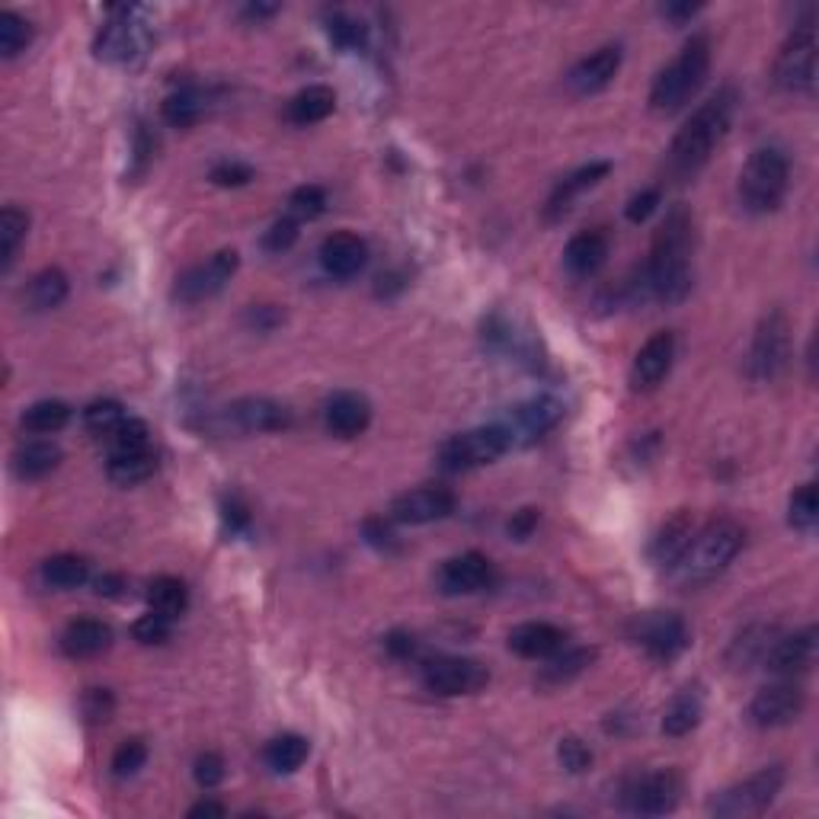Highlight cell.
<instances>
[{"instance_id":"cell-19","label":"cell","mask_w":819,"mask_h":819,"mask_svg":"<svg viewBox=\"0 0 819 819\" xmlns=\"http://www.w3.org/2000/svg\"><path fill=\"white\" fill-rule=\"evenodd\" d=\"M439 583L449 596H470L480 592L493 583V563L490 558H484L480 551H467L461 558L442 563Z\"/></svg>"},{"instance_id":"cell-3","label":"cell","mask_w":819,"mask_h":819,"mask_svg":"<svg viewBox=\"0 0 819 819\" xmlns=\"http://www.w3.org/2000/svg\"><path fill=\"white\" fill-rule=\"evenodd\" d=\"M743 528L733 518H717L705 525L692 541L685 545L682 558L672 563V576L679 586H705L720 576L733 558L743 551Z\"/></svg>"},{"instance_id":"cell-49","label":"cell","mask_w":819,"mask_h":819,"mask_svg":"<svg viewBox=\"0 0 819 819\" xmlns=\"http://www.w3.org/2000/svg\"><path fill=\"white\" fill-rule=\"evenodd\" d=\"M132 634H135V640L145 644V647L163 644V640H170V634H173V618H167V614L160 612L142 614V618L135 621Z\"/></svg>"},{"instance_id":"cell-52","label":"cell","mask_w":819,"mask_h":819,"mask_svg":"<svg viewBox=\"0 0 819 819\" xmlns=\"http://www.w3.org/2000/svg\"><path fill=\"white\" fill-rule=\"evenodd\" d=\"M558 756H561V766L570 771V774H579L586 768L592 766V753L583 739L576 736H563L561 746H558Z\"/></svg>"},{"instance_id":"cell-43","label":"cell","mask_w":819,"mask_h":819,"mask_svg":"<svg viewBox=\"0 0 819 819\" xmlns=\"http://www.w3.org/2000/svg\"><path fill=\"white\" fill-rule=\"evenodd\" d=\"M109 439V455H129V452H145V449H151V429H148V423L145 419H135V416H125L115 429H112V436H106Z\"/></svg>"},{"instance_id":"cell-29","label":"cell","mask_w":819,"mask_h":819,"mask_svg":"<svg viewBox=\"0 0 819 819\" xmlns=\"http://www.w3.org/2000/svg\"><path fill=\"white\" fill-rule=\"evenodd\" d=\"M774 640H778V627H771V624H749V627L730 644L726 660L733 663V669H749V665L766 663L768 650H771Z\"/></svg>"},{"instance_id":"cell-15","label":"cell","mask_w":819,"mask_h":819,"mask_svg":"<svg viewBox=\"0 0 819 819\" xmlns=\"http://www.w3.org/2000/svg\"><path fill=\"white\" fill-rule=\"evenodd\" d=\"M455 493L449 487H416L391 503V518L401 525H429L455 512Z\"/></svg>"},{"instance_id":"cell-40","label":"cell","mask_w":819,"mask_h":819,"mask_svg":"<svg viewBox=\"0 0 819 819\" xmlns=\"http://www.w3.org/2000/svg\"><path fill=\"white\" fill-rule=\"evenodd\" d=\"M205 109H208V100H205L203 90H180V94H173V97H167L163 100V119L170 122V125H176V129H186V125H196L199 119L205 115Z\"/></svg>"},{"instance_id":"cell-4","label":"cell","mask_w":819,"mask_h":819,"mask_svg":"<svg viewBox=\"0 0 819 819\" xmlns=\"http://www.w3.org/2000/svg\"><path fill=\"white\" fill-rule=\"evenodd\" d=\"M708 71H711V39L708 36H692L685 42V49L679 51V58L669 68H663L660 77L653 81L650 109L660 112V115L679 112L705 87Z\"/></svg>"},{"instance_id":"cell-64","label":"cell","mask_w":819,"mask_h":819,"mask_svg":"<svg viewBox=\"0 0 819 819\" xmlns=\"http://www.w3.org/2000/svg\"><path fill=\"white\" fill-rule=\"evenodd\" d=\"M244 13L254 16V20H266V16H272V13H279V7H276V3H250Z\"/></svg>"},{"instance_id":"cell-42","label":"cell","mask_w":819,"mask_h":819,"mask_svg":"<svg viewBox=\"0 0 819 819\" xmlns=\"http://www.w3.org/2000/svg\"><path fill=\"white\" fill-rule=\"evenodd\" d=\"M26 231H29V215L16 205H7L0 215V262H3V269L13 262L20 244L26 241Z\"/></svg>"},{"instance_id":"cell-26","label":"cell","mask_w":819,"mask_h":819,"mask_svg":"<svg viewBox=\"0 0 819 819\" xmlns=\"http://www.w3.org/2000/svg\"><path fill=\"white\" fill-rule=\"evenodd\" d=\"M323 423L333 436L340 439H353V436H362L371 423V404L362 398V394H353V391H340L327 401L323 407Z\"/></svg>"},{"instance_id":"cell-12","label":"cell","mask_w":819,"mask_h":819,"mask_svg":"<svg viewBox=\"0 0 819 819\" xmlns=\"http://www.w3.org/2000/svg\"><path fill=\"white\" fill-rule=\"evenodd\" d=\"M791 358V327L781 310H768L753 337L749 350V378L753 381H774Z\"/></svg>"},{"instance_id":"cell-56","label":"cell","mask_w":819,"mask_h":819,"mask_svg":"<svg viewBox=\"0 0 819 819\" xmlns=\"http://www.w3.org/2000/svg\"><path fill=\"white\" fill-rule=\"evenodd\" d=\"M81 708H84V714H87V720L100 723V720H109V714H112V708H115V701H112V695H109L106 688H90V692L84 695Z\"/></svg>"},{"instance_id":"cell-46","label":"cell","mask_w":819,"mask_h":819,"mask_svg":"<svg viewBox=\"0 0 819 819\" xmlns=\"http://www.w3.org/2000/svg\"><path fill=\"white\" fill-rule=\"evenodd\" d=\"M125 419V407L119 401H94L84 410V426L94 436H112V429Z\"/></svg>"},{"instance_id":"cell-1","label":"cell","mask_w":819,"mask_h":819,"mask_svg":"<svg viewBox=\"0 0 819 819\" xmlns=\"http://www.w3.org/2000/svg\"><path fill=\"white\" fill-rule=\"evenodd\" d=\"M692 247H695V221L688 205H672L665 211L663 224L657 228L653 250L640 272V279L631 285V295L637 302H660V305H679L692 292Z\"/></svg>"},{"instance_id":"cell-20","label":"cell","mask_w":819,"mask_h":819,"mask_svg":"<svg viewBox=\"0 0 819 819\" xmlns=\"http://www.w3.org/2000/svg\"><path fill=\"white\" fill-rule=\"evenodd\" d=\"M814 660H817V627H804L787 637H778L768 650L766 665L778 675H797L810 669Z\"/></svg>"},{"instance_id":"cell-8","label":"cell","mask_w":819,"mask_h":819,"mask_svg":"<svg viewBox=\"0 0 819 819\" xmlns=\"http://www.w3.org/2000/svg\"><path fill=\"white\" fill-rule=\"evenodd\" d=\"M774 84L784 94H810L817 84V29L814 13L794 26L774 61Z\"/></svg>"},{"instance_id":"cell-6","label":"cell","mask_w":819,"mask_h":819,"mask_svg":"<svg viewBox=\"0 0 819 819\" xmlns=\"http://www.w3.org/2000/svg\"><path fill=\"white\" fill-rule=\"evenodd\" d=\"M151 42V26H148V13L142 7H112L109 20L102 23L97 33L94 51L100 61L109 64H129L138 54H145Z\"/></svg>"},{"instance_id":"cell-59","label":"cell","mask_w":819,"mask_h":819,"mask_svg":"<svg viewBox=\"0 0 819 819\" xmlns=\"http://www.w3.org/2000/svg\"><path fill=\"white\" fill-rule=\"evenodd\" d=\"M384 647H388V653H391V657H398V660H407V657L416 653V640H413V634H407V631H394V634H388Z\"/></svg>"},{"instance_id":"cell-32","label":"cell","mask_w":819,"mask_h":819,"mask_svg":"<svg viewBox=\"0 0 819 819\" xmlns=\"http://www.w3.org/2000/svg\"><path fill=\"white\" fill-rule=\"evenodd\" d=\"M701 711H705L701 692H698V688H682V692L669 701V708H665L663 733L665 736H688V733L698 726Z\"/></svg>"},{"instance_id":"cell-50","label":"cell","mask_w":819,"mask_h":819,"mask_svg":"<svg viewBox=\"0 0 819 819\" xmlns=\"http://www.w3.org/2000/svg\"><path fill=\"white\" fill-rule=\"evenodd\" d=\"M145 762H148V746L142 739H125L112 756V774L115 778H132Z\"/></svg>"},{"instance_id":"cell-23","label":"cell","mask_w":819,"mask_h":819,"mask_svg":"<svg viewBox=\"0 0 819 819\" xmlns=\"http://www.w3.org/2000/svg\"><path fill=\"white\" fill-rule=\"evenodd\" d=\"M609 173H612V163H609V160H592V163H586V167L573 170L570 176H563L561 183L554 186V193L548 196L545 218H548V221H558V218H563V215L573 208V199H576V196H583L586 190L599 186Z\"/></svg>"},{"instance_id":"cell-34","label":"cell","mask_w":819,"mask_h":819,"mask_svg":"<svg viewBox=\"0 0 819 819\" xmlns=\"http://www.w3.org/2000/svg\"><path fill=\"white\" fill-rule=\"evenodd\" d=\"M23 298H26V305L33 307V310H51V307H58L68 298V276H64L58 266H49V269L36 272V276L29 279Z\"/></svg>"},{"instance_id":"cell-58","label":"cell","mask_w":819,"mask_h":819,"mask_svg":"<svg viewBox=\"0 0 819 819\" xmlns=\"http://www.w3.org/2000/svg\"><path fill=\"white\" fill-rule=\"evenodd\" d=\"M365 535H368V541H371L375 548H394V545H398V535L391 531V525H388L384 518L365 522Z\"/></svg>"},{"instance_id":"cell-38","label":"cell","mask_w":819,"mask_h":819,"mask_svg":"<svg viewBox=\"0 0 819 819\" xmlns=\"http://www.w3.org/2000/svg\"><path fill=\"white\" fill-rule=\"evenodd\" d=\"M71 419V407L64 401H36L33 407L23 410V429L36 436L61 432Z\"/></svg>"},{"instance_id":"cell-7","label":"cell","mask_w":819,"mask_h":819,"mask_svg":"<svg viewBox=\"0 0 819 819\" xmlns=\"http://www.w3.org/2000/svg\"><path fill=\"white\" fill-rule=\"evenodd\" d=\"M784 787V768L771 766L749 774L746 781L720 791L714 800H711V817L717 819H746V817H759L766 814L768 807L774 804V797L781 794Z\"/></svg>"},{"instance_id":"cell-37","label":"cell","mask_w":819,"mask_h":819,"mask_svg":"<svg viewBox=\"0 0 819 819\" xmlns=\"http://www.w3.org/2000/svg\"><path fill=\"white\" fill-rule=\"evenodd\" d=\"M148 606L151 612L167 614V618H180V614L190 609V592L183 586V579L176 576H157L151 586H148Z\"/></svg>"},{"instance_id":"cell-16","label":"cell","mask_w":819,"mask_h":819,"mask_svg":"<svg viewBox=\"0 0 819 819\" xmlns=\"http://www.w3.org/2000/svg\"><path fill=\"white\" fill-rule=\"evenodd\" d=\"M804 711V692L800 685L794 682H774V685H766L753 705H749V720L762 730H774V726H784L791 720H797Z\"/></svg>"},{"instance_id":"cell-53","label":"cell","mask_w":819,"mask_h":819,"mask_svg":"<svg viewBox=\"0 0 819 819\" xmlns=\"http://www.w3.org/2000/svg\"><path fill=\"white\" fill-rule=\"evenodd\" d=\"M295 241H298V221H295V218H282V221H276V224L266 231L262 247L272 250V254H282V250H289Z\"/></svg>"},{"instance_id":"cell-24","label":"cell","mask_w":819,"mask_h":819,"mask_svg":"<svg viewBox=\"0 0 819 819\" xmlns=\"http://www.w3.org/2000/svg\"><path fill=\"white\" fill-rule=\"evenodd\" d=\"M368 262V244L353 231H337L320 244V266L337 279H353Z\"/></svg>"},{"instance_id":"cell-18","label":"cell","mask_w":819,"mask_h":819,"mask_svg":"<svg viewBox=\"0 0 819 819\" xmlns=\"http://www.w3.org/2000/svg\"><path fill=\"white\" fill-rule=\"evenodd\" d=\"M672 358H675V333H672V330L653 333V337L640 346V353H637L634 365H631V388H634V391H650V388H657L665 375H669Z\"/></svg>"},{"instance_id":"cell-35","label":"cell","mask_w":819,"mask_h":819,"mask_svg":"<svg viewBox=\"0 0 819 819\" xmlns=\"http://www.w3.org/2000/svg\"><path fill=\"white\" fill-rule=\"evenodd\" d=\"M307 756H310V743H307L305 736H298V733H282V736H276V739L266 746V753H262L266 766L272 768V771H279V774L298 771V768L307 762Z\"/></svg>"},{"instance_id":"cell-11","label":"cell","mask_w":819,"mask_h":819,"mask_svg":"<svg viewBox=\"0 0 819 819\" xmlns=\"http://www.w3.org/2000/svg\"><path fill=\"white\" fill-rule=\"evenodd\" d=\"M621 800L631 814L637 817H665L679 807L682 800V778L665 768V771H647L634 774L621 787Z\"/></svg>"},{"instance_id":"cell-9","label":"cell","mask_w":819,"mask_h":819,"mask_svg":"<svg viewBox=\"0 0 819 819\" xmlns=\"http://www.w3.org/2000/svg\"><path fill=\"white\" fill-rule=\"evenodd\" d=\"M512 449L510 432L503 426H480V429H467L461 436H452L442 449H439V467L442 470H474L484 464H493L500 455H506Z\"/></svg>"},{"instance_id":"cell-5","label":"cell","mask_w":819,"mask_h":819,"mask_svg":"<svg viewBox=\"0 0 819 819\" xmlns=\"http://www.w3.org/2000/svg\"><path fill=\"white\" fill-rule=\"evenodd\" d=\"M791 183V163L781 148H756L749 154L743 173H739V199L746 211L753 215H768L784 203Z\"/></svg>"},{"instance_id":"cell-25","label":"cell","mask_w":819,"mask_h":819,"mask_svg":"<svg viewBox=\"0 0 819 819\" xmlns=\"http://www.w3.org/2000/svg\"><path fill=\"white\" fill-rule=\"evenodd\" d=\"M112 647V627L100 618H77L61 634V650L71 660H94Z\"/></svg>"},{"instance_id":"cell-31","label":"cell","mask_w":819,"mask_h":819,"mask_svg":"<svg viewBox=\"0 0 819 819\" xmlns=\"http://www.w3.org/2000/svg\"><path fill=\"white\" fill-rule=\"evenodd\" d=\"M692 535H695V528H692V515L679 512L675 518H669V522H665L663 531L653 538V545H650V558L660 563V566H669V570H672V563L682 558V551H685V545L692 541Z\"/></svg>"},{"instance_id":"cell-33","label":"cell","mask_w":819,"mask_h":819,"mask_svg":"<svg viewBox=\"0 0 819 819\" xmlns=\"http://www.w3.org/2000/svg\"><path fill=\"white\" fill-rule=\"evenodd\" d=\"M337 109V94L323 84H314L302 94H295L292 102H289V119L295 125H314V122H323L330 112Z\"/></svg>"},{"instance_id":"cell-27","label":"cell","mask_w":819,"mask_h":819,"mask_svg":"<svg viewBox=\"0 0 819 819\" xmlns=\"http://www.w3.org/2000/svg\"><path fill=\"white\" fill-rule=\"evenodd\" d=\"M231 416L244 432H282L292 426V410L269 398H244L231 407Z\"/></svg>"},{"instance_id":"cell-54","label":"cell","mask_w":819,"mask_h":819,"mask_svg":"<svg viewBox=\"0 0 819 819\" xmlns=\"http://www.w3.org/2000/svg\"><path fill=\"white\" fill-rule=\"evenodd\" d=\"M193 774H196V784L199 787H218L224 781V759L218 753H203L193 766Z\"/></svg>"},{"instance_id":"cell-22","label":"cell","mask_w":819,"mask_h":819,"mask_svg":"<svg viewBox=\"0 0 819 819\" xmlns=\"http://www.w3.org/2000/svg\"><path fill=\"white\" fill-rule=\"evenodd\" d=\"M566 647V634L548 621H525L510 631V650L525 660H551Z\"/></svg>"},{"instance_id":"cell-36","label":"cell","mask_w":819,"mask_h":819,"mask_svg":"<svg viewBox=\"0 0 819 819\" xmlns=\"http://www.w3.org/2000/svg\"><path fill=\"white\" fill-rule=\"evenodd\" d=\"M154 470H157V455L151 449L129 452V455H109V464H106L109 480L119 484V487H135V484L154 477Z\"/></svg>"},{"instance_id":"cell-61","label":"cell","mask_w":819,"mask_h":819,"mask_svg":"<svg viewBox=\"0 0 819 819\" xmlns=\"http://www.w3.org/2000/svg\"><path fill=\"white\" fill-rule=\"evenodd\" d=\"M698 10H701V3H665L663 16L665 20H672V23H685V20H692Z\"/></svg>"},{"instance_id":"cell-57","label":"cell","mask_w":819,"mask_h":819,"mask_svg":"<svg viewBox=\"0 0 819 819\" xmlns=\"http://www.w3.org/2000/svg\"><path fill=\"white\" fill-rule=\"evenodd\" d=\"M538 518H541V512L538 510H518L510 518V535L512 538H518V541H525V538H531V531L538 528Z\"/></svg>"},{"instance_id":"cell-30","label":"cell","mask_w":819,"mask_h":819,"mask_svg":"<svg viewBox=\"0 0 819 819\" xmlns=\"http://www.w3.org/2000/svg\"><path fill=\"white\" fill-rule=\"evenodd\" d=\"M58 464H61V449L46 439H33V442L20 445L13 455V470L20 480H39V477L51 474Z\"/></svg>"},{"instance_id":"cell-2","label":"cell","mask_w":819,"mask_h":819,"mask_svg":"<svg viewBox=\"0 0 819 819\" xmlns=\"http://www.w3.org/2000/svg\"><path fill=\"white\" fill-rule=\"evenodd\" d=\"M733 109H736V90L733 87L717 90L711 100L698 106V112L672 138V148H669V173L672 176L688 180L711 160L714 148L730 132Z\"/></svg>"},{"instance_id":"cell-28","label":"cell","mask_w":819,"mask_h":819,"mask_svg":"<svg viewBox=\"0 0 819 819\" xmlns=\"http://www.w3.org/2000/svg\"><path fill=\"white\" fill-rule=\"evenodd\" d=\"M609 259V237L602 231H583L576 234L566 250H563V262L573 276L586 279V276H596Z\"/></svg>"},{"instance_id":"cell-14","label":"cell","mask_w":819,"mask_h":819,"mask_svg":"<svg viewBox=\"0 0 819 819\" xmlns=\"http://www.w3.org/2000/svg\"><path fill=\"white\" fill-rule=\"evenodd\" d=\"M237 262H241V256L234 254V250H218L215 256H208L205 262L186 269L176 279L173 298L183 302V305H199L205 298L218 295L224 289V282L237 272Z\"/></svg>"},{"instance_id":"cell-62","label":"cell","mask_w":819,"mask_h":819,"mask_svg":"<svg viewBox=\"0 0 819 819\" xmlns=\"http://www.w3.org/2000/svg\"><path fill=\"white\" fill-rule=\"evenodd\" d=\"M122 589H125V579L119 573H106V576L97 579V592L100 596H119Z\"/></svg>"},{"instance_id":"cell-44","label":"cell","mask_w":819,"mask_h":819,"mask_svg":"<svg viewBox=\"0 0 819 819\" xmlns=\"http://www.w3.org/2000/svg\"><path fill=\"white\" fill-rule=\"evenodd\" d=\"M29 42H33V26L10 10L0 13V54L16 58L20 51L29 49Z\"/></svg>"},{"instance_id":"cell-10","label":"cell","mask_w":819,"mask_h":819,"mask_svg":"<svg viewBox=\"0 0 819 819\" xmlns=\"http://www.w3.org/2000/svg\"><path fill=\"white\" fill-rule=\"evenodd\" d=\"M631 640L657 663H672L692 644L688 624L672 612H647L631 621Z\"/></svg>"},{"instance_id":"cell-39","label":"cell","mask_w":819,"mask_h":819,"mask_svg":"<svg viewBox=\"0 0 819 819\" xmlns=\"http://www.w3.org/2000/svg\"><path fill=\"white\" fill-rule=\"evenodd\" d=\"M42 576L49 586H58V589H77L87 583L90 576V563L77 554H54L49 561L42 563Z\"/></svg>"},{"instance_id":"cell-21","label":"cell","mask_w":819,"mask_h":819,"mask_svg":"<svg viewBox=\"0 0 819 819\" xmlns=\"http://www.w3.org/2000/svg\"><path fill=\"white\" fill-rule=\"evenodd\" d=\"M618 68H621V49H618V46H606V49L592 51L589 58H583V61L570 71L566 87H570L576 97L599 94V90H606V87L612 84Z\"/></svg>"},{"instance_id":"cell-13","label":"cell","mask_w":819,"mask_h":819,"mask_svg":"<svg viewBox=\"0 0 819 819\" xmlns=\"http://www.w3.org/2000/svg\"><path fill=\"white\" fill-rule=\"evenodd\" d=\"M490 682V669L467 657H439L423 665V685L436 695H474Z\"/></svg>"},{"instance_id":"cell-48","label":"cell","mask_w":819,"mask_h":819,"mask_svg":"<svg viewBox=\"0 0 819 819\" xmlns=\"http://www.w3.org/2000/svg\"><path fill=\"white\" fill-rule=\"evenodd\" d=\"M327 208V193L320 186H298L289 196V218L295 221H314Z\"/></svg>"},{"instance_id":"cell-41","label":"cell","mask_w":819,"mask_h":819,"mask_svg":"<svg viewBox=\"0 0 819 819\" xmlns=\"http://www.w3.org/2000/svg\"><path fill=\"white\" fill-rule=\"evenodd\" d=\"M596 660V650H589V647H573V650H566L563 647L561 653H554L551 657V663L545 665V682L548 685H563V682H570V679H576L579 672H586L589 665Z\"/></svg>"},{"instance_id":"cell-17","label":"cell","mask_w":819,"mask_h":819,"mask_svg":"<svg viewBox=\"0 0 819 819\" xmlns=\"http://www.w3.org/2000/svg\"><path fill=\"white\" fill-rule=\"evenodd\" d=\"M563 416V404L554 398H531L518 407H512L510 423H500L510 432L512 445L515 442H531L541 439L545 432H551Z\"/></svg>"},{"instance_id":"cell-55","label":"cell","mask_w":819,"mask_h":819,"mask_svg":"<svg viewBox=\"0 0 819 819\" xmlns=\"http://www.w3.org/2000/svg\"><path fill=\"white\" fill-rule=\"evenodd\" d=\"M660 203H663V193L653 186V190H644V193H637L631 203H627V208H624V215H627V221H634V224H644L657 208H660Z\"/></svg>"},{"instance_id":"cell-45","label":"cell","mask_w":819,"mask_h":819,"mask_svg":"<svg viewBox=\"0 0 819 819\" xmlns=\"http://www.w3.org/2000/svg\"><path fill=\"white\" fill-rule=\"evenodd\" d=\"M817 484H804L794 497H791V503H787V522L794 525V528H800V531H810L814 525H817Z\"/></svg>"},{"instance_id":"cell-63","label":"cell","mask_w":819,"mask_h":819,"mask_svg":"<svg viewBox=\"0 0 819 819\" xmlns=\"http://www.w3.org/2000/svg\"><path fill=\"white\" fill-rule=\"evenodd\" d=\"M228 814L221 804H215V800H203V804H196L193 810H190V819H199V817H215V819H221Z\"/></svg>"},{"instance_id":"cell-60","label":"cell","mask_w":819,"mask_h":819,"mask_svg":"<svg viewBox=\"0 0 819 819\" xmlns=\"http://www.w3.org/2000/svg\"><path fill=\"white\" fill-rule=\"evenodd\" d=\"M247 320L254 323L256 330H272L276 323H279V310L269 305H259L250 307V314H247Z\"/></svg>"},{"instance_id":"cell-47","label":"cell","mask_w":819,"mask_h":819,"mask_svg":"<svg viewBox=\"0 0 819 819\" xmlns=\"http://www.w3.org/2000/svg\"><path fill=\"white\" fill-rule=\"evenodd\" d=\"M327 33L340 49H362L365 46V26L353 20L350 13H330L327 16Z\"/></svg>"},{"instance_id":"cell-51","label":"cell","mask_w":819,"mask_h":819,"mask_svg":"<svg viewBox=\"0 0 819 819\" xmlns=\"http://www.w3.org/2000/svg\"><path fill=\"white\" fill-rule=\"evenodd\" d=\"M208 180H211L215 186H224V190H231V186H247V183L254 180V167L237 163V160H221L218 167H211Z\"/></svg>"}]
</instances>
